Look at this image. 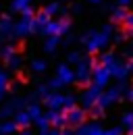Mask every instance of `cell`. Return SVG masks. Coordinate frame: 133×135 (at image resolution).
Here are the masks:
<instances>
[{"mask_svg": "<svg viewBox=\"0 0 133 135\" xmlns=\"http://www.w3.org/2000/svg\"><path fill=\"white\" fill-rule=\"evenodd\" d=\"M85 123V110L83 108H77V106H73V108H69L66 110V125H71V127H79Z\"/></svg>", "mask_w": 133, "mask_h": 135, "instance_id": "1", "label": "cell"}, {"mask_svg": "<svg viewBox=\"0 0 133 135\" xmlns=\"http://www.w3.org/2000/svg\"><path fill=\"white\" fill-rule=\"evenodd\" d=\"M75 135H106V129H102V125L98 123H89V125H79L75 129Z\"/></svg>", "mask_w": 133, "mask_h": 135, "instance_id": "2", "label": "cell"}, {"mask_svg": "<svg viewBox=\"0 0 133 135\" xmlns=\"http://www.w3.org/2000/svg\"><path fill=\"white\" fill-rule=\"evenodd\" d=\"M102 98V94H100V85H94V87H89L87 91H85V96H83V106L85 108H92V106H96Z\"/></svg>", "mask_w": 133, "mask_h": 135, "instance_id": "3", "label": "cell"}, {"mask_svg": "<svg viewBox=\"0 0 133 135\" xmlns=\"http://www.w3.org/2000/svg\"><path fill=\"white\" fill-rule=\"evenodd\" d=\"M46 117H48L50 125H54V127H65L66 125V114L60 112V108H50V112H46Z\"/></svg>", "mask_w": 133, "mask_h": 135, "instance_id": "4", "label": "cell"}, {"mask_svg": "<svg viewBox=\"0 0 133 135\" xmlns=\"http://www.w3.org/2000/svg\"><path fill=\"white\" fill-rule=\"evenodd\" d=\"M44 102H46L48 108H65L66 96H63V94H48Z\"/></svg>", "mask_w": 133, "mask_h": 135, "instance_id": "5", "label": "cell"}, {"mask_svg": "<svg viewBox=\"0 0 133 135\" xmlns=\"http://www.w3.org/2000/svg\"><path fill=\"white\" fill-rule=\"evenodd\" d=\"M31 114H29V110H17V117H15V123L21 127V129H27L29 125H31Z\"/></svg>", "mask_w": 133, "mask_h": 135, "instance_id": "6", "label": "cell"}, {"mask_svg": "<svg viewBox=\"0 0 133 135\" xmlns=\"http://www.w3.org/2000/svg\"><path fill=\"white\" fill-rule=\"evenodd\" d=\"M108 75H110V71L108 69H98L96 71V75H94V81H96V85H106V81H108Z\"/></svg>", "mask_w": 133, "mask_h": 135, "instance_id": "7", "label": "cell"}, {"mask_svg": "<svg viewBox=\"0 0 133 135\" xmlns=\"http://www.w3.org/2000/svg\"><path fill=\"white\" fill-rule=\"evenodd\" d=\"M17 125L15 120H6V123H0V135H13L17 131Z\"/></svg>", "mask_w": 133, "mask_h": 135, "instance_id": "8", "label": "cell"}, {"mask_svg": "<svg viewBox=\"0 0 133 135\" xmlns=\"http://www.w3.org/2000/svg\"><path fill=\"white\" fill-rule=\"evenodd\" d=\"M71 79H73V73H71L66 67H60V69H58V81H60V85H63V83H69Z\"/></svg>", "mask_w": 133, "mask_h": 135, "instance_id": "9", "label": "cell"}, {"mask_svg": "<svg viewBox=\"0 0 133 135\" xmlns=\"http://www.w3.org/2000/svg\"><path fill=\"white\" fill-rule=\"evenodd\" d=\"M121 125H123L127 131H133V110H129V112H125V114H123Z\"/></svg>", "mask_w": 133, "mask_h": 135, "instance_id": "10", "label": "cell"}, {"mask_svg": "<svg viewBox=\"0 0 133 135\" xmlns=\"http://www.w3.org/2000/svg\"><path fill=\"white\" fill-rule=\"evenodd\" d=\"M87 77H89V67H87V65H81L79 71H77V79H79V83H85Z\"/></svg>", "mask_w": 133, "mask_h": 135, "instance_id": "11", "label": "cell"}, {"mask_svg": "<svg viewBox=\"0 0 133 135\" xmlns=\"http://www.w3.org/2000/svg\"><path fill=\"white\" fill-rule=\"evenodd\" d=\"M35 123H37V129H40V131H48L50 129V120H48V117H44V114L37 118Z\"/></svg>", "mask_w": 133, "mask_h": 135, "instance_id": "12", "label": "cell"}, {"mask_svg": "<svg viewBox=\"0 0 133 135\" xmlns=\"http://www.w3.org/2000/svg\"><path fill=\"white\" fill-rule=\"evenodd\" d=\"M27 110H29V114H31V118H33V120H37V118L42 117V110H40V106H37V104H33V106H29Z\"/></svg>", "mask_w": 133, "mask_h": 135, "instance_id": "13", "label": "cell"}, {"mask_svg": "<svg viewBox=\"0 0 133 135\" xmlns=\"http://www.w3.org/2000/svg\"><path fill=\"white\" fill-rule=\"evenodd\" d=\"M125 131V127L121 125V127H110V129H106V135H123Z\"/></svg>", "mask_w": 133, "mask_h": 135, "instance_id": "14", "label": "cell"}, {"mask_svg": "<svg viewBox=\"0 0 133 135\" xmlns=\"http://www.w3.org/2000/svg\"><path fill=\"white\" fill-rule=\"evenodd\" d=\"M15 8H21V11L29 13V11H27V0H15Z\"/></svg>", "mask_w": 133, "mask_h": 135, "instance_id": "15", "label": "cell"}, {"mask_svg": "<svg viewBox=\"0 0 133 135\" xmlns=\"http://www.w3.org/2000/svg\"><path fill=\"white\" fill-rule=\"evenodd\" d=\"M27 27H29V23H27V21H23V23H21V25H19L17 29H19V33L23 35V33H25V31H27Z\"/></svg>", "mask_w": 133, "mask_h": 135, "instance_id": "16", "label": "cell"}, {"mask_svg": "<svg viewBox=\"0 0 133 135\" xmlns=\"http://www.w3.org/2000/svg\"><path fill=\"white\" fill-rule=\"evenodd\" d=\"M33 69H35V71H44V62H42V60H35V62H33Z\"/></svg>", "mask_w": 133, "mask_h": 135, "instance_id": "17", "label": "cell"}, {"mask_svg": "<svg viewBox=\"0 0 133 135\" xmlns=\"http://www.w3.org/2000/svg\"><path fill=\"white\" fill-rule=\"evenodd\" d=\"M4 85H6V75H4L2 71H0V89H2Z\"/></svg>", "mask_w": 133, "mask_h": 135, "instance_id": "18", "label": "cell"}, {"mask_svg": "<svg viewBox=\"0 0 133 135\" xmlns=\"http://www.w3.org/2000/svg\"><path fill=\"white\" fill-rule=\"evenodd\" d=\"M54 44H56V40H50L48 44H46V50H52V48H54Z\"/></svg>", "mask_w": 133, "mask_h": 135, "instance_id": "19", "label": "cell"}, {"mask_svg": "<svg viewBox=\"0 0 133 135\" xmlns=\"http://www.w3.org/2000/svg\"><path fill=\"white\" fill-rule=\"evenodd\" d=\"M123 13H125V11H116V13H115V19H123Z\"/></svg>", "mask_w": 133, "mask_h": 135, "instance_id": "20", "label": "cell"}, {"mask_svg": "<svg viewBox=\"0 0 133 135\" xmlns=\"http://www.w3.org/2000/svg\"><path fill=\"white\" fill-rule=\"evenodd\" d=\"M63 135H75V131H71V129H63Z\"/></svg>", "mask_w": 133, "mask_h": 135, "instance_id": "21", "label": "cell"}, {"mask_svg": "<svg viewBox=\"0 0 133 135\" xmlns=\"http://www.w3.org/2000/svg\"><path fill=\"white\" fill-rule=\"evenodd\" d=\"M127 98H129V100L133 102V89H129V91H127Z\"/></svg>", "mask_w": 133, "mask_h": 135, "instance_id": "22", "label": "cell"}, {"mask_svg": "<svg viewBox=\"0 0 133 135\" xmlns=\"http://www.w3.org/2000/svg\"><path fill=\"white\" fill-rule=\"evenodd\" d=\"M21 135H33L31 131H27V129H23V131H21Z\"/></svg>", "mask_w": 133, "mask_h": 135, "instance_id": "23", "label": "cell"}, {"mask_svg": "<svg viewBox=\"0 0 133 135\" xmlns=\"http://www.w3.org/2000/svg\"><path fill=\"white\" fill-rule=\"evenodd\" d=\"M2 98H4V91H2V89H0V100H2Z\"/></svg>", "mask_w": 133, "mask_h": 135, "instance_id": "24", "label": "cell"}, {"mask_svg": "<svg viewBox=\"0 0 133 135\" xmlns=\"http://www.w3.org/2000/svg\"><path fill=\"white\" fill-rule=\"evenodd\" d=\"M129 71H133V65H131V67H129Z\"/></svg>", "mask_w": 133, "mask_h": 135, "instance_id": "25", "label": "cell"}, {"mask_svg": "<svg viewBox=\"0 0 133 135\" xmlns=\"http://www.w3.org/2000/svg\"><path fill=\"white\" fill-rule=\"evenodd\" d=\"M121 2H129V0H121Z\"/></svg>", "mask_w": 133, "mask_h": 135, "instance_id": "26", "label": "cell"}, {"mask_svg": "<svg viewBox=\"0 0 133 135\" xmlns=\"http://www.w3.org/2000/svg\"><path fill=\"white\" fill-rule=\"evenodd\" d=\"M129 135H133V131H129Z\"/></svg>", "mask_w": 133, "mask_h": 135, "instance_id": "27", "label": "cell"}]
</instances>
